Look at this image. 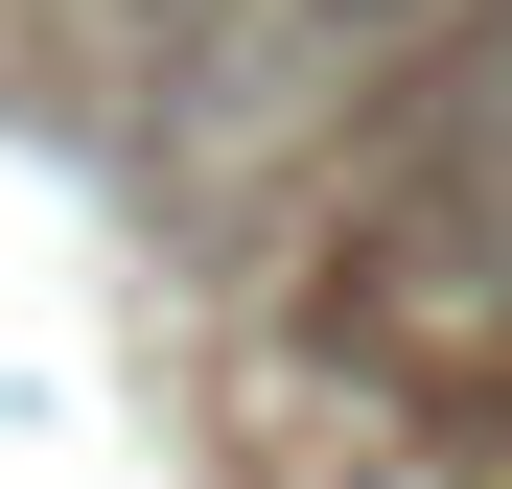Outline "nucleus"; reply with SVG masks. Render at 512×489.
Masks as SVG:
<instances>
[{"label": "nucleus", "mask_w": 512, "mask_h": 489, "mask_svg": "<svg viewBox=\"0 0 512 489\" xmlns=\"http://www.w3.org/2000/svg\"><path fill=\"white\" fill-rule=\"evenodd\" d=\"M303 24H419V0H303Z\"/></svg>", "instance_id": "f257e3e1"}]
</instances>
